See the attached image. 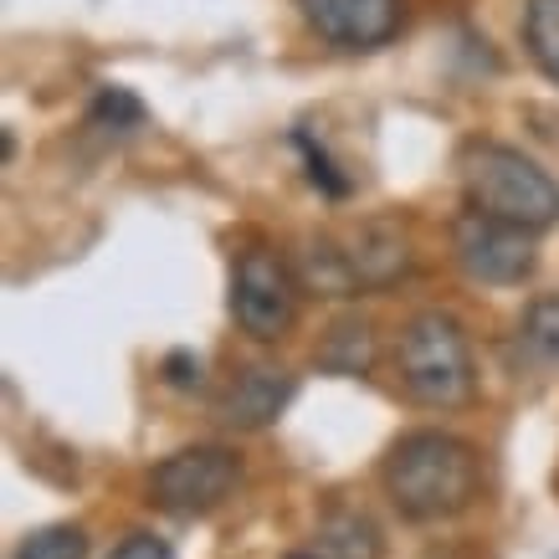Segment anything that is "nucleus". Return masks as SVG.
Segmentation results:
<instances>
[{
  "instance_id": "f257e3e1",
  "label": "nucleus",
  "mask_w": 559,
  "mask_h": 559,
  "mask_svg": "<svg viewBox=\"0 0 559 559\" xmlns=\"http://www.w3.org/2000/svg\"><path fill=\"white\" fill-rule=\"evenodd\" d=\"M380 483L401 519L441 524V519H457L462 509H473L477 488H483V462L452 431H411L390 447Z\"/></svg>"
},
{
  "instance_id": "f03ea898",
  "label": "nucleus",
  "mask_w": 559,
  "mask_h": 559,
  "mask_svg": "<svg viewBox=\"0 0 559 559\" xmlns=\"http://www.w3.org/2000/svg\"><path fill=\"white\" fill-rule=\"evenodd\" d=\"M462 190H467L473 211L528 226V231H544L559 221V186L509 144H467L462 150Z\"/></svg>"
},
{
  "instance_id": "7ed1b4c3",
  "label": "nucleus",
  "mask_w": 559,
  "mask_h": 559,
  "mask_svg": "<svg viewBox=\"0 0 559 559\" xmlns=\"http://www.w3.org/2000/svg\"><path fill=\"white\" fill-rule=\"evenodd\" d=\"M401 380L421 406L447 411L473 401V349H467V334L452 313L431 308V313H416L401 329Z\"/></svg>"
},
{
  "instance_id": "20e7f679",
  "label": "nucleus",
  "mask_w": 559,
  "mask_h": 559,
  "mask_svg": "<svg viewBox=\"0 0 559 559\" xmlns=\"http://www.w3.org/2000/svg\"><path fill=\"white\" fill-rule=\"evenodd\" d=\"M406 267H411V247L385 221L355 226L344 237H319L308 241L304 252V283L329 293V298H344V293L359 288H385Z\"/></svg>"
},
{
  "instance_id": "39448f33",
  "label": "nucleus",
  "mask_w": 559,
  "mask_h": 559,
  "mask_svg": "<svg viewBox=\"0 0 559 559\" xmlns=\"http://www.w3.org/2000/svg\"><path fill=\"white\" fill-rule=\"evenodd\" d=\"M241 483V462L226 447H186L150 473V503L175 519H201L221 509Z\"/></svg>"
},
{
  "instance_id": "423d86ee",
  "label": "nucleus",
  "mask_w": 559,
  "mask_h": 559,
  "mask_svg": "<svg viewBox=\"0 0 559 559\" xmlns=\"http://www.w3.org/2000/svg\"><path fill=\"white\" fill-rule=\"evenodd\" d=\"M231 319L252 334V340L272 344L283 340L298 319V277L277 252H247L231 277Z\"/></svg>"
},
{
  "instance_id": "0eeeda50",
  "label": "nucleus",
  "mask_w": 559,
  "mask_h": 559,
  "mask_svg": "<svg viewBox=\"0 0 559 559\" xmlns=\"http://www.w3.org/2000/svg\"><path fill=\"white\" fill-rule=\"evenodd\" d=\"M452 247H457V262L473 283L509 288V283H524L528 272H534V231L513 226V221L483 216V211H467L457 221Z\"/></svg>"
},
{
  "instance_id": "6e6552de",
  "label": "nucleus",
  "mask_w": 559,
  "mask_h": 559,
  "mask_svg": "<svg viewBox=\"0 0 559 559\" xmlns=\"http://www.w3.org/2000/svg\"><path fill=\"white\" fill-rule=\"evenodd\" d=\"M298 5L323 41L349 51L380 47L401 32V0H298Z\"/></svg>"
},
{
  "instance_id": "1a4fd4ad",
  "label": "nucleus",
  "mask_w": 559,
  "mask_h": 559,
  "mask_svg": "<svg viewBox=\"0 0 559 559\" xmlns=\"http://www.w3.org/2000/svg\"><path fill=\"white\" fill-rule=\"evenodd\" d=\"M293 401V374L277 365H247L226 380V390L216 395V421L231 431H262L283 416V406Z\"/></svg>"
},
{
  "instance_id": "9d476101",
  "label": "nucleus",
  "mask_w": 559,
  "mask_h": 559,
  "mask_svg": "<svg viewBox=\"0 0 559 559\" xmlns=\"http://www.w3.org/2000/svg\"><path fill=\"white\" fill-rule=\"evenodd\" d=\"M319 549L323 559H385V544H380V528L355 509L329 513L319 524Z\"/></svg>"
},
{
  "instance_id": "9b49d317",
  "label": "nucleus",
  "mask_w": 559,
  "mask_h": 559,
  "mask_svg": "<svg viewBox=\"0 0 559 559\" xmlns=\"http://www.w3.org/2000/svg\"><path fill=\"white\" fill-rule=\"evenodd\" d=\"M519 359L534 370H559V298H544L519 323Z\"/></svg>"
},
{
  "instance_id": "f8f14e48",
  "label": "nucleus",
  "mask_w": 559,
  "mask_h": 559,
  "mask_svg": "<svg viewBox=\"0 0 559 559\" xmlns=\"http://www.w3.org/2000/svg\"><path fill=\"white\" fill-rule=\"evenodd\" d=\"M524 41L544 78L559 83V0H528L524 5Z\"/></svg>"
},
{
  "instance_id": "ddd939ff",
  "label": "nucleus",
  "mask_w": 559,
  "mask_h": 559,
  "mask_svg": "<svg viewBox=\"0 0 559 559\" xmlns=\"http://www.w3.org/2000/svg\"><path fill=\"white\" fill-rule=\"evenodd\" d=\"M374 359V334L365 319H349L340 323L334 334H329V344H323V365L340 374H365Z\"/></svg>"
},
{
  "instance_id": "4468645a",
  "label": "nucleus",
  "mask_w": 559,
  "mask_h": 559,
  "mask_svg": "<svg viewBox=\"0 0 559 559\" xmlns=\"http://www.w3.org/2000/svg\"><path fill=\"white\" fill-rule=\"evenodd\" d=\"M16 559H87V539H83V528L57 524V528L32 534V539L21 544Z\"/></svg>"
},
{
  "instance_id": "2eb2a0df",
  "label": "nucleus",
  "mask_w": 559,
  "mask_h": 559,
  "mask_svg": "<svg viewBox=\"0 0 559 559\" xmlns=\"http://www.w3.org/2000/svg\"><path fill=\"white\" fill-rule=\"evenodd\" d=\"M93 119L119 129V123H139V119H144V108H139V98H129L123 87H103L98 103H93Z\"/></svg>"
},
{
  "instance_id": "dca6fc26",
  "label": "nucleus",
  "mask_w": 559,
  "mask_h": 559,
  "mask_svg": "<svg viewBox=\"0 0 559 559\" xmlns=\"http://www.w3.org/2000/svg\"><path fill=\"white\" fill-rule=\"evenodd\" d=\"M298 144H304V154H308V175H313V186H323L329 195H344V190H349V180H344V175H334L329 154L313 150V139H308V134H298Z\"/></svg>"
},
{
  "instance_id": "f3484780",
  "label": "nucleus",
  "mask_w": 559,
  "mask_h": 559,
  "mask_svg": "<svg viewBox=\"0 0 559 559\" xmlns=\"http://www.w3.org/2000/svg\"><path fill=\"white\" fill-rule=\"evenodd\" d=\"M114 559H175L170 544L154 539V534H129V539L114 549Z\"/></svg>"
},
{
  "instance_id": "a211bd4d",
  "label": "nucleus",
  "mask_w": 559,
  "mask_h": 559,
  "mask_svg": "<svg viewBox=\"0 0 559 559\" xmlns=\"http://www.w3.org/2000/svg\"><path fill=\"white\" fill-rule=\"evenodd\" d=\"M186 370H190V359H186V355H175V359H170V380H175V385H190V374H186Z\"/></svg>"
},
{
  "instance_id": "6ab92c4d",
  "label": "nucleus",
  "mask_w": 559,
  "mask_h": 559,
  "mask_svg": "<svg viewBox=\"0 0 559 559\" xmlns=\"http://www.w3.org/2000/svg\"><path fill=\"white\" fill-rule=\"evenodd\" d=\"M288 559H313V555H288Z\"/></svg>"
}]
</instances>
